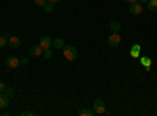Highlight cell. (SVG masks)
<instances>
[{
	"instance_id": "obj_1",
	"label": "cell",
	"mask_w": 157,
	"mask_h": 116,
	"mask_svg": "<svg viewBox=\"0 0 157 116\" xmlns=\"http://www.w3.org/2000/svg\"><path fill=\"white\" fill-rule=\"evenodd\" d=\"M61 50H63V55H64V58H66V61H74V60H77V57H78L77 49H75L74 46H71V44H66Z\"/></svg>"
},
{
	"instance_id": "obj_2",
	"label": "cell",
	"mask_w": 157,
	"mask_h": 116,
	"mask_svg": "<svg viewBox=\"0 0 157 116\" xmlns=\"http://www.w3.org/2000/svg\"><path fill=\"white\" fill-rule=\"evenodd\" d=\"M93 110H94L96 114H104V113L107 111V110H105V102L101 100V99H96V100L93 102Z\"/></svg>"
},
{
	"instance_id": "obj_3",
	"label": "cell",
	"mask_w": 157,
	"mask_h": 116,
	"mask_svg": "<svg viewBox=\"0 0 157 116\" xmlns=\"http://www.w3.org/2000/svg\"><path fill=\"white\" fill-rule=\"evenodd\" d=\"M5 64H6V68H10V69H16V68L21 66V60H19L17 57H14V55H10V57L6 58Z\"/></svg>"
},
{
	"instance_id": "obj_4",
	"label": "cell",
	"mask_w": 157,
	"mask_h": 116,
	"mask_svg": "<svg viewBox=\"0 0 157 116\" xmlns=\"http://www.w3.org/2000/svg\"><path fill=\"white\" fill-rule=\"evenodd\" d=\"M107 43H109L110 47H118V46L121 44V36H120V33H112V35L107 38Z\"/></svg>"
},
{
	"instance_id": "obj_5",
	"label": "cell",
	"mask_w": 157,
	"mask_h": 116,
	"mask_svg": "<svg viewBox=\"0 0 157 116\" xmlns=\"http://www.w3.org/2000/svg\"><path fill=\"white\" fill-rule=\"evenodd\" d=\"M129 13H130L132 16H140L141 13H143V5L138 3V2L130 3V5H129Z\"/></svg>"
},
{
	"instance_id": "obj_6",
	"label": "cell",
	"mask_w": 157,
	"mask_h": 116,
	"mask_svg": "<svg viewBox=\"0 0 157 116\" xmlns=\"http://www.w3.org/2000/svg\"><path fill=\"white\" fill-rule=\"evenodd\" d=\"M52 44H54V39H52L50 36L44 35V36H41V38H39V46L43 47V50H46V49H50V47H52Z\"/></svg>"
},
{
	"instance_id": "obj_7",
	"label": "cell",
	"mask_w": 157,
	"mask_h": 116,
	"mask_svg": "<svg viewBox=\"0 0 157 116\" xmlns=\"http://www.w3.org/2000/svg\"><path fill=\"white\" fill-rule=\"evenodd\" d=\"M43 47L39 46V44H35V46H32L30 47V55L32 57H43Z\"/></svg>"
},
{
	"instance_id": "obj_8",
	"label": "cell",
	"mask_w": 157,
	"mask_h": 116,
	"mask_svg": "<svg viewBox=\"0 0 157 116\" xmlns=\"http://www.w3.org/2000/svg\"><path fill=\"white\" fill-rule=\"evenodd\" d=\"M8 46L11 49H19L21 47V39H19L17 36H11L10 39H8Z\"/></svg>"
},
{
	"instance_id": "obj_9",
	"label": "cell",
	"mask_w": 157,
	"mask_h": 116,
	"mask_svg": "<svg viewBox=\"0 0 157 116\" xmlns=\"http://www.w3.org/2000/svg\"><path fill=\"white\" fill-rule=\"evenodd\" d=\"M10 105V97H6L3 93H0V110H5Z\"/></svg>"
},
{
	"instance_id": "obj_10",
	"label": "cell",
	"mask_w": 157,
	"mask_h": 116,
	"mask_svg": "<svg viewBox=\"0 0 157 116\" xmlns=\"http://www.w3.org/2000/svg\"><path fill=\"white\" fill-rule=\"evenodd\" d=\"M110 30H112V33H120V30H121V22H120V21H112V22H110Z\"/></svg>"
},
{
	"instance_id": "obj_11",
	"label": "cell",
	"mask_w": 157,
	"mask_h": 116,
	"mask_svg": "<svg viewBox=\"0 0 157 116\" xmlns=\"http://www.w3.org/2000/svg\"><path fill=\"white\" fill-rule=\"evenodd\" d=\"M94 114V110L93 108H80L78 110V116H93Z\"/></svg>"
},
{
	"instance_id": "obj_12",
	"label": "cell",
	"mask_w": 157,
	"mask_h": 116,
	"mask_svg": "<svg viewBox=\"0 0 157 116\" xmlns=\"http://www.w3.org/2000/svg\"><path fill=\"white\" fill-rule=\"evenodd\" d=\"M52 46H54L55 49H63L64 46H66V43H64L63 38H55V39H54V44H52Z\"/></svg>"
},
{
	"instance_id": "obj_13",
	"label": "cell",
	"mask_w": 157,
	"mask_h": 116,
	"mask_svg": "<svg viewBox=\"0 0 157 116\" xmlns=\"http://www.w3.org/2000/svg\"><path fill=\"white\" fill-rule=\"evenodd\" d=\"M130 55H132L134 58H138V57H140V44H134V46H132Z\"/></svg>"
},
{
	"instance_id": "obj_14",
	"label": "cell",
	"mask_w": 157,
	"mask_h": 116,
	"mask_svg": "<svg viewBox=\"0 0 157 116\" xmlns=\"http://www.w3.org/2000/svg\"><path fill=\"white\" fill-rule=\"evenodd\" d=\"M3 94H5L6 97H14V96H16V89H14V88H11V86H8V88H5Z\"/></svg>"
},
{
	"instance_id": "obj_15",
	"label": "cell",
	"mask_w": 157,
	"mask_h": 116,
	"mask_svg": "<svg viewBox=\"0 0 157 116\" xmlns=\"http://www.w3.org/2000/svg\"><path fill=\"white\" fill-rule=\"evenodd\" d=\"M146 5H148V9H149V11H152V13L157 11V0H149Z\"/></svg>"
},
{
	"instance_id": "obj_16",
	"label": "cell",
	"mask_w": 157,
	"mask_h": 116,
	"mask_svg": "<svg viewBox=\"0 0 157 116\" xmlns=\"http://www.w3.org/2000/svg\"><path fill=\"white\" fill-rule=\"evenodd\" d=\"M43 9H44L46 13H52V11H54V3L46 2V3H44V6H43Z\"/></svg>"
},
{
	"instance_id": "obj_17",
	"label": "cell",
	"mask_w": 157,
	"mask_h": 116,
	"mask_svg": "<svg viewBox=\"0 0 157 116\" xmlns=\"http://www.w3.org/2000/svg\"><path fill=\"white\" fill-rule=\"evenodd\" d=\"M52 57H54V54H52V50H50V49H46L44 52H43V58H46V60H50Z\"/></svg>"
},
{
	"instance_id": "obj_18",
	"label": "cell",
	"mask_w": 157,
	"mask_h": 116,
	"mask_svg": "<svg viewBox=\"0 0 157 116\" xmlns=\"http://www.w3.org/2000/svg\"><path fill=\"white\" fill-rule=\"evenodd\" d=\"M141 63L145 64V68L149 71V66H151V58H146V57H141Z\"/></svg>"
},
{
	"instance_id": "obj_19",
	"label": "cell",
	"mask_w": 157,
	"mask_h": 116,
	"mask_svg": "<svg viewBox=\"0 0 157 116\" xmlns=\"http://www.w3.org/2000/svg\"><path fill=\"white\" fill-rule=\"evenodd\" d=\"M8 46V38H5L3 35L0 36V49H3V47H6Z\"/></svg>"
},
{
	"instance_id": "obj_20",
	"label": "cell",
	"mask_w": 157,
	"mask_h": 116,
	"mask_svg": "<svg viewBox=\"0 0 157 116\" xmlns=\"http://www.w3.org/2000/svg\"><path fill=\"white\" fill-rule=\"evenodd\" d=\"M21 114H22V116H35V111H32V110H25V111H22Z\"/></svg>"
},
{
	"instance_id": "obj_21",
	"label": "cell",
	"mask_w": 157,
	"mask_h": 116,
	"mask_svg": "<svg viewBox=\"0 0 157 116\" xmlns=\"http://www.w3.org/2000/svg\"><path fill=\"white\" fill-rule=\"evenodd\" d=\"M35 2V5H38V6H44V3L47 2V0H33Z\"/></svg>"
},
{
	"instance_id": "obj_22",
	"label": "cell",
	"mask_w": 157,
	"mask_h": 116,
	"mask_svg": "<svg viewBox=\"0 0 157 116\" xmlns=\"http://www.w3.org/2000/svg\"><path fill=\"white\" fill-rule=\"evenodd\" d=\"M21 64H29V58H21Z\"/></svg>"
},
{
	"instance_id": "obj_23",
	"label": "cell",
	"mask_w": 157,
	"mask_h": 116,
	"mask_svg": "<svg viewBox=\"0 0 157 116\" xmlns=\"http://www.w3.org/2000/svg\"><path fill=\"white\" fill-rule=\"evenodd\" d=\"M5 88H6V86H5L2 82H0V93H3V91H5Z\"/></svg>"
},
{
	"instance_id": "obj_24",
	"label": "cell",
	"mask_w": 157,
	"mask_h": 116,
	"mask_svg": "<svg viewBox=\"0 0 157 116\" xmlns=\"http://www.w3.org/2000/svg\"><path fill=\"white\" fill-rule=\"evenodd\" d=\"M47 2H50V3H54V5H57V3H60L61 0H47Z\"/></svg>"
},
{
	"instance_id": "obj_25",
	"label": "cell",
	"mask_w": 157,
	"mask_h": 116,
	"mask_svg": "<svg viewBox=\"0 0 157 116\" xmlns=\"http://www.w3.org/2000/svg\"><path fill=\"white\" fill-rule=\"evenodd\" d=\"M124 2H126V3H129V5H130V3H135V2H138V0H124Z\"/></svg>"
},
{
	"instance_id": "obj_26",
	"label": "cell",
	"mask_w": 157,
	"mask_h": 116,
	"mask_svg": "<svg viewBox=\"0 0 157 116\" xmlns=\"http://www.w3.org/2000/svg\"><path fill=\"white\" fill-rule=\"evenodd\" d=\"M149 2V0H138V3H141V5H146Z\"/></svg>"
},
{
	"instance_id": "obj_27",
	"label": "cell",
	"mask_w": 157,
	"mask_h": 116,
	"mask_svg": "<svg viewBox=\"0 0 157 116\" xmlns=\"http://www.w3.org/2000/svg\"><path fill=\"white\" fill-rule=\"evenodd\" d=\"M3 36H5V38H8V39H10V38H11V35H10V32H5V33H3Z\"/></svg>"
},
{
	"instance_id": "obj_28",
	"label": "cell",
	"mask_w": 157,
	"mask_h": 116,
	"mask_svg": "<svg viewBox=\"0 0 157 116\" xmlns=\"http://www.w3.org/2000/svg\"><path fill=\"white\" fill-rule=\"evenodd\" d=\"M2 116H10V113H8V111H5V110H2Z\"/></svg>"
}]
</instances>
